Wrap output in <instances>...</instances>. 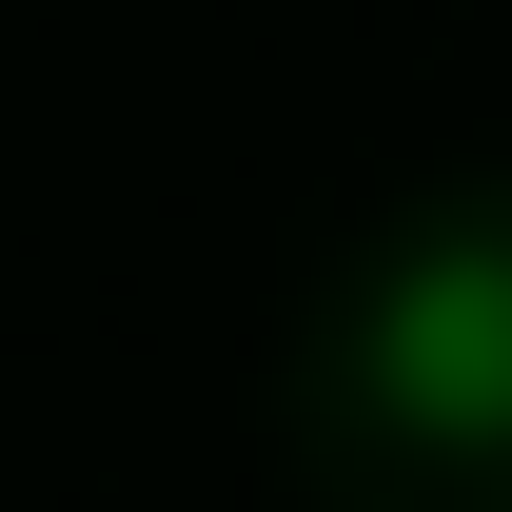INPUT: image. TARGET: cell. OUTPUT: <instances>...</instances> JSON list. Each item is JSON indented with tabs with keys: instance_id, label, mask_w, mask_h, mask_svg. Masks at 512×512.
I'll use <instances>...</instances> for the list:
<instances>
[{
	"instance_id": "1",
	"label": "cell",
	"mask_w": 512,
	"mask_h": 512,
	"mask_svg": "<svg viewBox=\"0 0 512 512\" xmlns=\"http://www.w3.org/2000/svg\"><path fill=\"white\" fill-rule=\"evenodd\" d=\"M375 394L414 414V434H512V256L493 237L414 256V276L375 296Z\"/></svg>"
}]
</instances>
